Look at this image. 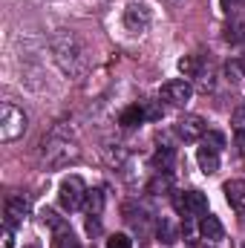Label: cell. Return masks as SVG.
Returning <instances> with one entry per match:
<instances>
[{
    "instance_id": "cell-1",
    "label": "cell",
    "mask_w": 245,
    "mask_h": 248,
    "mask_svg": "<svg viewBox=\"0 0 245 248\" xmlns=\"http://www.w3.org/2000/svg\"><path fill=\"white\" fill-rule=\"evenodd\" d=\"M49 49H52L55 63L61 66V72L63 75H69V78H81V75L90 69L87 46H84V41H81L75 32L58 29V32L49 38Z\"/></svg>"
},
{
    "instance_id": "cell-2",
    "label": "cell",
    "mask_w": 245,
    "mask_h": 248,
    "mask_svg": "<svg viewBox=\"0 0 245 248\" xmlns=\"http://www.w3.org/2000/svg\"><path fill=\"white\" fill-rule=\"evenodd\" d=\"M81 150H78V141L63 133L61 127H55L44 141H41V162L46 168H66L72 162H78Z\"/></svg>"
},
{
    "instance_id": "cell-3",
    "label": "cell",
    "mask_w": 245,
    "mask_h": 248,
    "mask_svg": "<svg viewBox=\"0 0 245 248\" xmlns=\"http://www.w3.org/2000/svg\"><path fill=\"white\" fill-rule=\"evenodd\" d=\"M26 127H29V119L17 104H12V101L0 104V141H6V144L17 141L26 133Z\"/></svg>"
},
{
    "instance_id": "cell-4",
    "label": "cell",
    "mask_w": 245,
    "mask_h": 248,
    "mask_svg": "<svg viewBox=\"0 0 245 248\" xmlns=\"http://www.w3.org/2000/svg\"><path fill=\"white\" fill-rule=\"evenodd\" d=\"M122 23L130 35H144V32L150 29V23H153V12H150L147 3H130V6L124 9Z\"/></svg>"
},
{
    "instance_id": "cell-5",
    "label": "cell",
    "mask_w": 245,
    "mask_h": 248,
    "mask_svg": "<svg viewBox=\"0 0 245 248\" xmlns=\"http://www.w3.org/2000/svg\"><path fill=\"white\" fill-rule=\"evenodd\" d=\"M87 190H90V187L84 185L81 176H66V179L61 182V187H58V202H61L66 211H75V208L84 205Z\"/></svg>"
},
{
    "instance_id": "cell-6",
    "label": "cell",
    "mask_w": 245,
    "mask_h": 248,
    "mask_svg": "<svg viewBox=\"0 0 245 248\" xmlns=\"http://www.w3.org/2000/svg\"><path fill=\"white\" fill-rule=\"evenodd\" d=\"M173 205H176V211L182 214L184 219H190V217H205V214H208V199H205V193H199V190L176 193V196H173Z\"/></svg>"
},
{
    "instance_id": "cell-7",
    "label": "cell",
    "mask_w": 245,
    "mask_h": 248,
    "mask_svg": "<svg viewBox=\"0 0 245 248\" xmlns=\"http://www.w3.org/2000/svg\"><path fill=\"white\" fill-rule=\"evenodd\" d=\"M3 217H6V225L9 228L20 225L29 217V199L23 193H9L6 196V205H3Z\"/></svg>"
},
{
    "instance_id": "cell-8",
    "label": "cell",
    "mask_w": 245,
    "mask_h": 248,
    "mask_svg": "<svg viewBox=\"0 0 245 248\" xmlns=\"http://www.w3.org/2000/svg\"><path fill=\"white\" fill-rule=\"evenodd\" d=\"M162 98H165L168 104L182 107V104H187V101L193 98V87H190L187 78H173V81H168V84L162 87Z\"/></svg>"
},
{
    "instance_id": "cell-9",
    "label": "cell",
    "mask_w": 245,
    "mask_h": 248,
    "mask_svg": "<svg viewBox=\"0 0 245 248\" xmlns=\"http://www.w3.org/2000/svg\"><path fill=\"white\" fill-rule=\"evenodd\" d=\"M176 136L182 139V141H199L202 136H208V124L202 116H182L179 122H176Z\"/></svg>"
},
{
    "instance_id": "cell-10",
    "label": "cell",
    "mask_w": 245,
    "mask_h": 248,
    "mask_svg": "<svg viewBox=\"0 0 245 248\" xmlns=\"http://www.w3.org/2000/svg\"><path fill=\"white\" fill-rule=\"evenodd\" d=\"M199 234H202L208 243H222V240H225V228H222V222H219L214 214H205V217L199 219Z\"/></svg>"
},
{
    "instance_id": "cell-11",
    "label": "cell",
    "mask_w": 245,
    "mask_h": 248,
    "mask_svg": "<svg viewBox=\"0 0 245 248\" xmlns=\"http://www.w3.org/2000/svg\"><path fill=\"white\" fill-rule=\"evenodd\" d=\"M196 162H199V168H202V173H216L219 170V150L216 147H211V144H202L199 150H196Z\"/></svg>"
},
{
    "instance_id": "cell-12",
    "label": "cell",
    "mask_w": 245,
    "mask_h": 248,
    "mask_svg": "<svg viewBox=\"0 0 245 248\" xmlns=\"http://www.w3.org/2000/svg\"><path fill=\"white\" fill-rule=\"evenodd\" d=\"M222 190H225L228 205L237 208L240 214H245V179H231V182H225Z\"/></svg>"
},
{
    "instance_id": "cell-13",
    "label": "cell",
    "mask_w": 245,
    "mask_h": 248,
    "mask_svg": "<svg viewBox=\"0 0 245 248\" xmlns=\"http://www.w3.org/2000/svg\"><path fill=\"white\" fill-rule=\"evenodd\" d=\"M84 208H87L90 217H98V214L104 211V190H101V187L87 190V196H84Z\"/></svg>"
},
{
    "instance_id": "cell-14",
    "label": "cell",
    "mask_w": 245,
    "mask_h": 248,
    "mask_svg": "<svg viewBox=\"0 0 245 248\" xmlns=\"http://www.w3.org/2000/svg\"><path fill=\"white\" fill-rule=\"evenodd\" d=\"M144 119H147V113H144V110H141L138 104H133V107H127L122 116H119V124L130 130V127H138V124L144 122Z\"/></svg>"
},
{
    "instance_id": "cell-15",
    "label": "cell",
    "mask_w": 245,
    "mask_h": 248,
    "mask_svg": "<svg viewBox=\"0 0 245 248\" xmlns=\"http://www.w3.org/2000/svg\"><path fill=\"white\" fill-rule=\"evenodd\" d=\"M225 41L228 44H243L245 41V20H231L225 26Z\"/></svg>"
},
{
    "instance_id": "cell-16",
    "label": "cell",
    "mask_w": 245,
    "mask_h": 248,
    "mask_svg": "<svg viewBox=\"0 0 245 248\" xmlns=\"http://www.w3.org/2000/svg\"><path fill=\"white\" fill-rule=\"evenodd\" d=\"M153 165H156V170H170V165H173V150L170 147H159L156 153H153Z\"/></svg>"
},
{
    "instance_id": "cell-17",
    "label": "cell",
    "mask_w": 245,
    "mask_h": 248,
    "mask_svg": "<svg viewBox=\"0 0 245 248\" xmlns=\"http://www.w3.org/2000/svg\"><path fill=\"white\" fill-rule=\"evenodd\" d=\"M159 240H162L165 246L176 243V228H173V222H170L168 217H159Z\"/></svg>"
},
{
    "instance_id": "cell-18",
    "label": "cell",
    "mask_w": 245,
    "mask_h": 248,
    "mask_svg": "<svg viewBox=\"0 0 245 248\" xmlns=\"http://www.w3.org/2000/svg\"><path fill=\"white\" fill-rule=\"evenodd\" d=\"M41 219H44V225H49L55 234L66 228V222H63V219L58 217V214H55V211H49V208H44V211H41Z\"/></svg>"
},
{
    "instance_id": "cell-19",
    "label": "cell",
    "mask_w": 245,
    "mask_h": 248,
    "mask_svg": "<svg viewBox=\"0 0 245 248\" xmlns=\"http://www.w3.org/2000/svg\"><path fill=\"white\" fill-rule=\"evenodd\" d=\"M52 248H78V240H75V234L72 231H58L55 234V240H52Z\"/></svg>"
},
{
    "instance_id": "cell-20",
    "label": "cell",
    "mask_w": 245,
    "mask_h": 248,
    "mask_svg": "<svg viewBox=\"0 0 245 248\" xmlns=\"http://www.w3.org/2000/svg\"><path fill=\"white\" fill-rule=\"evenodd\" d=\"M179 72H182L184 78H196L199 75V61L193 55H184L182 61H179Z\"/></svg>"
},
{
    "instance_id": "cell-21",
    "label": "cell",
    "mask_w": 245,
    "mask_h": 248,
    "mask_svg": "<svg viewBox=\"0 0 245 248\" xmlns=\"http://www.w3.org/2000/svg\"><path fill=\"white\" fill-rule=\"evenodd\" d=\"M147 190H150V193H156V196H159V190H162V193H165V190H170V176H168V173L162 176V170H159V176L147 185Z\"/></svg>"
},
{
    "instance_id": "cell-22",
    "label": "cell",
    "mask_w": 245,
    "mask_h": 248,
    "mask_svg": "<svg viewBox=\"0 0 245 248\" xmlns=\"http://www.w3.org/2000/svg\"><path fill=\"white\" fill-rule=\"evenodd\" d=\"M225 78L231 81V84H240V78H243V66L237 61H228L225 63Z\"/></svg>"
},
{
    "instance_id": "cell-23",
    "label": "cell",
    "mask_w": 245,
    "mask_h": 248,
    "mask_svg": "<svg viewBox=\"0 0 245 248\" xmlns=\"http://www.w3.org/2000/svg\"><path fill=\"white\" fill-rule=\"evenodd\" d=\"M104 153H107V162H110V165H124V159H127V150H124L122 144H116V150L107 147Z\"/></svg>"
},
{
    "instance_id": "cell-24",
    "label": "cell",
    "mask_w": 245,
    "mask_h": 248,
    "mask_svg": "<svg viewBox=\"0 0 245 248\" xmlns=\"http://www.w3.org/2000/svg\"><path fill=\"white\" fill-rule=\"evenodd\" d=\"M231 124H234V130H237V133H245V104H240V107L234 110Z\"/></svg>"
},
{
    "instance_id": "cell-25",
    "label": "cell",
    "mask_w": 245,
    "mask_h": 248,
    "mask_svg": "<svg viewBox=\"0 0 245 248\" xmlns=\"http://www.w3.org/2000/svg\"><path fill=\"white\" fill-rule=\"evenodd\" d=\"M107 248H133V243H130L127 234H113V237L107 240Z\"/></svg>"
},
{
    "instance_id": "cell-26",
    "label": "cell",
    "mask_w": 245,
    "mask_h": 248,
    "mask_svg": "<svg viewBox=\"0 0 245 248\" xmlns=\"http://www.w3.org/2000/svg\"><path fill=\"white\" fill-rule=\"evenodd\" d=\"M205 144H211V147L222 150V147H225V136H222V133H214V130H208V136H205Z\"/></svg>"
},
{
    "instance_id": "cell-27",
    "label": "cell",
    "mask_w": 245,
    "mask_h": 248,
    "mask_svg": "<svg viewBox=\"0 0 245 248\" xmlns=\"http://www.w3.org/2000/svg\"><path fill=\"white\" fill-rule=\"evenodd\" d=\"M243 3H245V0H219V6H222V12H225V15H234Z\"/></svg>"
},
{
    "instance_id": "cell-28",
    "label": "cell",
    "mask_w": 245,
    "mask_h": 248,
    "mask_svg": "<svg viewBox=\"0 0 245 248\" xmlns=\"http://www.w3.org/2000/svg\"><path fill=\"white\" fill-rule=\"evenodd\" d=\"M3 248H12V228H3Z\"/></svg>"
},
{
    "instance_id": "cell-29",
    "label": "cell",
    "mask_w": 245,
    "mask_h": 248,
    "mask_svg": "<svg viewBox=\"0 0 245 248\" xmlns=\"http://www.w3.org/2000/svg\"><path fill=\"white\" fill-rule=\"evenodd\" d=\"M87 231H90V234H98V231H101V225H98V219H95V217L87 222Z\"/></svg>"
}]
</instances>
